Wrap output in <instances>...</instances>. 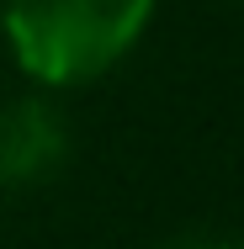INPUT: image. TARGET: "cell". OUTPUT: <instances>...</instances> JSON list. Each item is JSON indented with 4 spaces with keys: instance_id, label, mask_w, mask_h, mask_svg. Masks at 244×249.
<instances>
[{
    "instance_id": "obj_1",
    "label": "cell",
    "mask_w": 244,
    "mask_h": 249,
    "mask_svg": "<svg viewBox=\"0 0 244 249\" xmlns=\"http://www.w3.org/2000/svg\"><path fill=\"white\" fill-rule=\"evenodd\" d=\"M154 0H11L5 37L21 69L43 85H80L106 74L138 43Z\"/></svg>"
},
{
    "instance_id": "obj_2",
    "label": "cell",
    "mask_w": 244,
    "mask_h": 249,
    "mask_svg": "<svg viewBox=\"0 0 244 249\" xmlns=\"http://www.w3.org/2000/svg\"><path fill=\"white\" fill-rule=\"evenodd\" d=\"M69 154L64 117L43 101H16L0 111V191L43 186Z\"/></svg>"
},
{
    "instance_id": "obj_3",
    "label": "cell",
    "mask_w": 244,
    "mask_h": 249,
    "mask_svg": "<svg viewBox=\"0 0 244 249\" xmlns=\"http://www.w3.org/2000/svg\"><path fill=\"white\" fill-rule=\"evenodd\" d=\"M165 249H244V244H234V239H175Z\"/></svg>"
}]
</instances>
